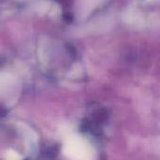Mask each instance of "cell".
<instances>
[{
	"instance_id": "obj_2",
	"label": "cell",
	"mask_w": 160,
	"mask_h": 160,
	"mask_svg": "<svg viewBox=\"0 0 160 160\" xmlns=\"http://www.w3.org/2000/svg\"><path fill=\"white\" fill-rule=\"evenodd\" d=\"M7 159L8 160H19V155L15 152H8L7 155Z\"/></svg>"
},
{
	"instance_id": "obj_1",
	"label": "cell",
	"mask_w": 160,
	"mask_h": 160,
	"mask_svg": "<svg viewBox=\"0 0 160 160\" xmlns=\"http://www.w3.org/2000/svg\"><path fill=\"white\" fill-rule=\"evenodd\" d=\"M64 153L70 160H88L90 158L89 145L78 136H71L66 141Z\"/></svg>"
}]
</instances>
